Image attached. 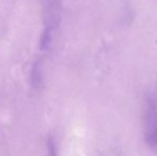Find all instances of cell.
<instances>
[{
  "instance_id": "obj_4",
  "label": "cell",
  "mask_w": 157,
  "mask_h": 156,
  "mask_svg": "<svg viewBox=\"0 0 157 156\" xmlns=\"http://www.w3.org/2000/svg\"><path fill=\"white\" fill-rule=\"evenodd\" d=\"M47 156H57V144L54 137H49L47 141Z\"/></svg>"
},
{
  "instance_id": "obj_2",
  "label": "cell",
  "mask_w": 157,
  "mask_h": 156,
  "mask_svg": "<svg viewBox=\"0 0 157 156\" xmlns=\"http://www.w3.org/2000/svg\"><path fill=\"white\" fill-rule=\"evenodd\" d=\"M41 8L44 30L52 33L61 21L62 0H41Z\"/></svg>"
},
{
  "instance_id": "obj_1",
  "label": "cell",
  "mask_w": 157,
  "mask_h": 156,
  "mask_svg": "<svg viewBox=\"0 0 157 156\" xmlns=\"http://www.w3.org/2000/svg\"><path fill=\"white\" fill-rule=\"evenodd\" d=\"M144 141L150 149L157 150V88L145 98L143 109Z\"/></svg>"
},
{
  "instance_id": "obj_3",
  "label": "cell",
  "mask_w": 157,
  "mask_h": 156,
  "mask_svg": "<svg viewBox=\"0 0 157 156\" xmlns=\"http://www.w3.org/2000/svg\"><path fill=\"white\" fill-rule=\"evenodd\" d=\"M42 74H41V67H40V63H35L34 67L32 69V74H31V79L33 86H39L41 83L42 80Z\"/></svg>"
}]
</instances>
